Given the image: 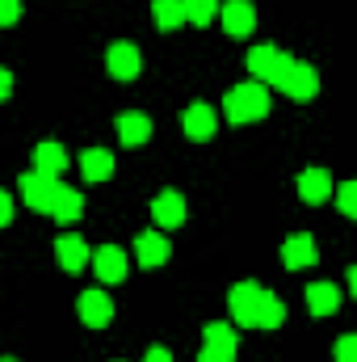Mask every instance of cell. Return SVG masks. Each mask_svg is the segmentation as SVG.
<instances>
[{"label":"cell","instance_id":"obj_3","mask_svg":"<svg viewBox=\"0 0 357 362\" xmlns=\"http://www.w3.org/2000/svg\"><path fill=\"white\" fill-rule=\"evenodd\" d=\"M282 262H286V270H307V266H315V262H320L315 236H311V232H294V236H286V245H282Z\"/></svg>","mask_w":357,"mask_h":362},{"label":"cell","instance_id":"obj_33","mask_svg":"<svg viewBox=\"0 0 357 362\" xmlns=\"http://www.w3.org/2000/svg\"><path fill=\"white\" fill-rule=\"evenodd\" d=\"M0 362H17V358H0Z\"/></svg>","mask_w":357,"mask_h":362},{"label":"cell","instance_id":"obj_1","mask_svg":"<svg viewBox=\"0 0 357 362\" xmlns=\"http://www.w3.org/2000/svg\"><path fill=\"white\" fill-rule=\"evenodd\" d=\"M223 114H227V122H257V118H265L269 114V89L261 81H248V85H236V89L227 93V101H223Z\"/></svg>","mask_w":357,"mask_h":362},{"label":"cell","instance_id":"obj_14","mask_svg":"<svg viewBox=\"0 0 357 362\" xmlns=\"http://www.w3.org/2000/svg\"><path fill=\"white\" fill-rule=\"evenodd\" d=\"M328 194H332V173H328V169H303V173H298V198H303V202L320 206Z\"/></svg>","mask_w":357,"mask_h":362},{"label":"cell","instance_id":"obj_27","mask_svg":"<svg viewBox=\"0 0 357 362\" xmlns=\"http://www.w3.org/2000/svg\"><path fill=\"white\" fill-rule=\"evenodd\" d=\"M337 362H357V337L353 333L337 337Z\"/></svg>","mask_w":357,"mask_h":362},{"label":"cell","instance_id":"obj_29","mask_svg":"<svg viewBox=\"0 0 357 362\" xmlns=\"http://www.w3.org/2000/svg\"><path fill=\"white\" fill-rule=\"evenodd\" d=\"M198 362H236V350H214V346H206Z\"/></svg>","mask_w":357,"mask_h":362},{"label":"cell","instance_id":"obj_31","mask_svg":"<svg viewBox=\"0 0 357 362\" xmlns=\"http://www.w3.org/2000/svg\"><path fill=\"white\" fill-rule=\"evenodd\" d=\"M143 362H173V354H169L164 346H152V350L143 354Z\"/></svg>","mask_w":357,"mask_h":362},{"label":"cell","instance_id":"obj_15","mask_svg":"<svg viewBox=\"0 0 357 362\" xmlns=\"http://www.w3.org/2000/svg\"><path fill=\"white\" fill-rule=\"evenodd\" d=\"M55 257H59V266H63L68 274H80L85 266H89V245H85L80 236L68 232V236L55 240Z\"/></svg>","mask_w":357,"mask_h":362},{"label":"cell","instance_id":"obj_5","mask_svg":"<svg viewBox=\"0 0 357 362\" xmlns=\"http://www.w3.org/2000/svg\"><path fill=\"white\" fill-rule=\"evenodd\" d=\"M169 253H173V245H169L156 228H147V232H139V236H135V257H139V266L156 270V266H164V262H169Z\"/></svg>","mask_w":357,"mask_h":362},{"label":"cell","instance_id":"obj_6","mask_svg":"<svg viewBox=\"0 0 357 362\" xmlns=\"http://www.w3.org/2000/svg\"><path fill=\"white\" fill-rule=\"evenodd\" d=\"M257 299H261V286L257 282H236L231 295H227V308H231V320L253 329V312H257Z\"/></svg>","mask_w":357,"mask_h":362},{"label":"cell","instance_id":"obj_25","mask_svg":"<svg viewBox=\"0 0 357 362\" xmlns=\"http://www.w3.org/2000/svg\"><path fill=\"white\" fill-rule=\"evenodd\" d=\"M290 68H294V59L277 51V55H273V64H269V76H265V81H269V85H273V89H282V81L290 76Z\"/></svg>","mask_w":357,"mask_h":362},{"label":"cell","instance_id":"obj_20","mask_svg":"<svg viewBox=\"0 0 357 362\" xmlns=\"http://www.w3.org/2000/svg\"><path fill=\"white\" fill-rule=\"evenodd\" d=\"M80 173H85V181H105L114 173V156H109L105 148H89V152L80 156Z\"/></svg>","mask_w":357,"mask_h":362},{"label":"cell","instance_id":"obj_2","mask_svg":"<svg viewBox=\"0 0 357 362\" xmlns=\"http://www.w3.org/2000/svg\"><path fill=\"white\" fill-rule=\"evenodd\" d=\"M105 68H109L114 81H135L139 68H143V55H139L135 42H114V47L105 51Z\"/></svg>","mask_w":357,"mask_h":362},{"label":"cell","instance_id":"obj_24","mask_svg":"<svg viewBox=\"0 0 357 362\" xmlns=\"http://www.w3.org/2000/svg\"><path fill=\"white\" fill-rule=\"evenodd\" d=\"M273 55H277V47H269V42H261V47H253V51H248V72H253L257 81H265V76H269Z\"/></svg>","mask_w":357,"mask_h":362},{"label":"cell","instance_id":"obj_13","mask_svg":"<svg viewBox=\"0 0 357 362\" xmlns=\"http://www.w3.org/2000/svg\"><path fill=\"white\" fill-rule=\"evenodd\" d=\"M152 219H156L160 228H181V223H185V198H181L177 189L156 194V198H152Z\"/></svg>","mask_w":357,"mask_h":362},{"label":"cell","instance_id":"obj_26","mask_svg":"<svg viewBox=\"0 0 357 362\" xmlns=\"http://www.w3.org/2000/svg\"><path fill=\"white\" fill-rule=\"evenodd\" d=\"M337 206H341V215H357V181H345L341 189H337Z\"/></svg>","mask_w":357,"mask_h":362},{"label":"cell","instance_id":"obj_16","mask_svg":"<svg viewBox=\"0 0 357 362\" xmlns=\"http://www.w3.org/2000/svg\"><path fill=\"white\" fill-rule=\"evenodd\" d=\"M147 135H152V118L147 114H139V110L118 114V139H122V148H139Z\"/></svg>","mask_w":357,"mask_h":362},{"label":"cell","instance_id":"obj_17","mask_svg":"<svg viewBox=\"0 0 357 362\" xmlns=\"http://www.w3.org/2000/svg\"><path fill=\"white\" fill-rule=\"evenodd\" d=\"M286 320V303L261 286V299H257V312H253V329H277Z\"/></svg>","mask_w":357,"mask_h":362},{"label":"cell","instance_id":"obj_7","mask_svg":"<svg viewBox=\"0 0 357 362\" xmlns=\"http://www.w3.org/2000/svg\"><path fill=\"white\" fill-rule=\"evenodd\" d=\"M282 93H286V97H294V101H311V97L320 93V72H315L311 64H298V59H294L290 76L282 81Z\"/></svg>","mask_w":357,"mask_h":362},{"label":"cell","instance_id":"obj_12","mask_svg":"<svg viewBox=\"0 0 357 362\" xmlns=\"http://www.w3.org/2000/svg\"><path fill=\"white\" fill-rule=\"evenodd\" d=\"M68 152H63V144H55V139H47V144H38L34 148V173H42V177H63L68 173Z\"/></svg>","mask_w":357,"mask_h":362},{"label":"cell","instance_id":"obj_19","mask_svg":"<svg viewBox=\"0 0 357 362\" xmlns=\"http://www.w3.org/2000/svg\"><path fill=\"white\" fill-rule=\"evenodd\" d=\"M80 206H85V198H80L76 189L59 185V189H55V198H51V211H47V215H55L59 223H72V219H80Z\"/></svg>","mask_w":357,"mask_h":362},{"label":"cell","instance_id":"obj_9","mask_svg":"<svg viewBox=\"0 0 357 362\" xmlns=\"http://www.w3.org/2000/svg\"><path fill=\"white\" fill-rule=\"evenodd\" d=\"M55 189H59V177H42V173H25V177H21V198H25V206H34V211H51Z\"/></svg>","mask_w":357,"mask_h":362},{"label":"cell","instance_id":"obj_21","mask_svg":"<svg viewBox=\"0 0 357 362\" xmlns=\"http://www.w3.org/2000/svg\"><path fill=\"white\" fill-rule=\"evenodd\" d=\"M202 341L214 346V350H240V337H236V325H223V320H210L202 329Z\"/></svg>","mask_w":357,"mask_h":362},{"label":"cell","instance_id":"obj_30","mask_svg":"<svg viewBox=\"0 0 357 362\" xmlns=\"http://www.w3.org/2000/svg\"><path fill=\"white\" fill-rule=\"evenodd\" d=\"M8 219H13V198H8V194L0 189V228H4Z\"/></svg>","mask_w":357,"mask_h":362},{"label":"cell","instance_id":"obj_23","mask_svg":"<svg viewBox=\"0 0 357 362\" xmlns=\"http://www.w3.org/2000/svg\"><path fill=\"white\" fill-rule=\"evenodd\" d=\"M181 8H185V21H193V25H210L214 13H219V0H181Z\"/></svg>","mask_w":357,"mask_h":362},{"label":"cell","instance_id":"obj_32","mask_svg":"<svg viewBox=\"0 0 357 362\" xmlns=\"http://www.w3.org/2000/svg\"><path fill=\"white\" fill-rule=\"evenodd\" d=\"M8 93H13V72H8V68L0 64V101H4Z\"/></svg>","mask_w":357,"mask_h":362},{"label":"cell","instance_id":"obj_28","mask_svg":"<svg viewBox=\"0 0 357 362\" xmlns=\"http://www.w3.org/2000/svg\"><path fill=\"white\" fill-rule=\"evenodd\" d=\"M21 17V0H0V25H13Z\"/></svg>","mask_w":357,"mask_h":362},{"label":"cell","instance_id":"obj_8","mask_svg":"<svg viewBox=\"0 0 357 362\" xmlns=\"http://www.w3.org/2000/svg\"><path fill=\"white\" fill-rule=\"evenodd\" d=\"M92 270L101 282H126V253L118 249V245H101L97 253H92Z\"/></svg>","mask_w":357,"mask_h":362},{"label":"cell","instance_id":"obj_4","mask_svg":"<svg viewBox=\"0 0 357 362\" xmlns=\"http://www.w3.org/2000/svg\"><path fill=\"white\" fill-rule=\"evenodd\" d=\"M214 17H223V30H227L231 38H244V34H253V25H257V8H253L248 0H223V8H219Z\"/></svg>","mask_w":357,"mask_h":362},{"label":"cell","instance_id":"obj_10","mask_svg":"<svg viewBox=\"0 0 357 362\" xmlns=\"http://www.w3.org/2000/svg\"><path fill=\"white\" fill-rule=\"evenodd\" d=\"M76 312H80V320H85L89 329H105L109 316H114V303H109L105 291H85V295L76 299Z\"/></svg>","mask_w":357,"mask_h":362},{"label":"cell","instance_id":"obj_22","mask_svg":"<svg viewBox=\"0 0 357 362\" xmlns=\"http://www.w3.org/2000/svg\"><path fill=\"white\" fill-rule=\"evenodd\" d=\"M152 17H156L160 30H177V25H185V8H181V0H152Z\"/></svg>","mask_w":357,"mask_h":362},{"label":"cell","instance_id":"obj_18","mask_svg":"<svg viewBox=\"0 0 357 362\" xmlns=\"http://www.w3.org/2000/svg\"><path fill=\"white\" fill-rule=\"evenodd\" d=\"M307 308H311V316H332L341 308V291L332 282H311L307 286Z\"/></svg>","mask_w":357,"mask_h":362},{"label":"cell","instance_id":"obj_11","mask_svg":"<svg viewBox=\"0 0 357 362\" xmlns=\"http://www.w3.org/2000/svg\"><path fill=\"white\" fill-rule=\"evenodd\" d=\"M181 127H185V135H189V139H210V135H214V127H219V114H214L206 101H193V105L181 114Z\"/></svg>","mask_w":357,"mask_h":362}]
</instances>
